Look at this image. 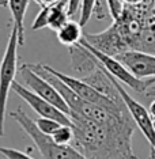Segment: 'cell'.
Segmentation results:
<instances>
[{
	"label": "cell",
	"mask_w": 155,
	"mask_h": 159,
	"mask_svg": "<svg viewBox=\"0 0 155 159\" xmlns=\"http://www.w3.org/2000/svg\"><path fill=\"white\" fill-rule=\"evenodd\" d=\"M72 146L86 159H138L132 147L136 124L131 116L112 122H97L71 114Z\"/></svg>",
	"instance_id": "cell-1"
},
{
	"label": "cell",
	"mask_w": 155,
	"mask_h": 159,
	"mask_svg": "<svg viewBox=\"0 0 155 159\" xmlns=\"http://www.w3.org/2000/svg\"><path fill=\"white\" fill-rule=\"evenodd\" d=\"M10 116L34 142L42 159H86L72 144H57L50 139V136L42 133L35 126L34 120L23 109L19 107L15 111H11Z\"/></svg>",
	"instance_id": "cell-2"
},
{
	"label": "cell",
	"mask_w": 155,
	"mask_h": 159,
	"mask_svg": "<svg viewBox=\"0 0 155 159\" xmlns=\"http://www.w3.org/2000/svg\"><path fill=\"white\" fill-rule=\"evenodd\" d=\"M18 48H19L18 30L15 26H12L4 55L0 63V137L4 136L8 95L18 72Z\"/></svg>",
	"instance_id": "cell-3"
},
{
	"label": "cell",
	"mask_w": 155,
	"mask_h": 159,
	"mask_svg": "<svg viewBox=\"0 0 155 159\" xmlns=\"http://www.w3.org/2000/svg\"><path fill=\"white\" fill-rule=\"evenodd\" d=\"M79 44H80L82 46H84V48L87 49L97 60H98V63L102 66V68L107 72V74H110L112 76H114L120 83L127 84L129 89L133 90V91L144 94L147 91V89L155 84L154 78L139 79V78L133 76L131 72H129L127 68L122 66V64L116 59V57L109 56V55H106V53H103V52H101V50L95 49L94 46L90 45L83 37H82V39L79 41Z\"/></svg>",
	"instance_id": "cell-4"
},
{
	"label": "cell",
	"mask_w": 155,
	"mask_h": 159,
	"mask_svg": "<svg viewBox=\"0 0 155 159\" xmlns=\"http://www.w3.org/2000/svg\"><path fill=\"white\" fill-rule=\"evenodd\" d=\"M41 67L45 71H48L49 74L55 75L57 79H60L67 87H70L72 91L76 94L78 97H80L82 99L87 101V102L101 105L105 107H112V109H117V107H124L125 103L121 98H110V97L105 95L103 93H101L99 90H97L95 87H93L91 84H89L87 82H84L83 79L74 78L70 75H66L63 72L55 70L53 67L48 66V64H41Z\"/></svg>",
	"instance_id": "cell-5"
},
{
	"label": "cell",
	"mask_w": 155,
	"mask_h": 159,
	"mask_svg": "<svg viewBox=\"0 0 155 159\" xmlns=\"http://www.w3.org/2000/svg\"><path fill=\"white\" fill-rule=\"evenodd\" d=\"M19 75L22 78L23 86H26L29 90H31V91L39 95L41 98L46 99L48 102L55 105L57 109H60L61 111H64L66 114L70 116V107H68V105L66 103L63 97H61V94L57 91V89L48 79H45L44 76L37 74L35 71H33L29 64L21 66Z\"/></svg>",
	"instance_id": "cell-6"
},
{
	"label": "cell",
	"mask_w": 155,
	"mask_h": 159,
	"mask_svg": "<svg viewBox=\"0 0 155 159\" xmlns=\"http://www.w3.org/2000/svg\"><path fill=\"white\" fill-rule=\"evenodd\" d=\"M103 71H105V70H103ZM106 74H107V72H106ZM107 76H109L110 80L113 82L114 87H116L118 94H120L121 99L124 101L125 106H127V109L129 111V114H131L132 120L135 121L136 126L140 129V132H142L143 136L147 139V142L150 143L151 148H154V150H155V129L153 126V120H151V114H150L148 109H146V107H144L140 102H138L136 99H133L132 97L128 94L127 90H124V87H122L121 83L118 82L114 76H112L110 74H107Z\"/></svg>",
	"instance_id": "cell-7"
},
{
	"label": "cell",
	"mask_w": 155,
	"mask_h": 159,
	"mask_svg": "<svg viewBox=\"0 0 155 159\" xmlns=\"http://www.w3.org/2000/svg\"><path fill=\"white\" fill-rule=\"evenodd\" d=\"M11 90H14V91L21 97V99H23L39 117L52 118V120H56L57 122H60V124H63V125H72L70 116L66 114L64 111H61L60 109H57L55 105L48 102L46 99L41 98V97L37 95L35 93H33L31 90H29L26 86L21 84L19 82L14 80Z\"/></svg>",
	"instance_id": "cell-8"
},
{
	"label": "cell",
	"mask_w": 155,
	"mask_h": 159,
	"mask_svg": "<svg viewBox=\"0 0 155 159\" xmlns=\"http://www.w3.org/2000/svg\"><path fill=\"white\" fill-rule=\"evenodd\" d=\"M116 59L139 79L155 78V55L142 50H125L116 56Z\"/></svg>",
	"instance_id": "cell-9"
},
{
	"label": "cell",
	"mask_w": 155,
	"mask_h": 159,
	"mask_svg": "<svg viewBox=\"0 0 155 159\" xmlns=\"http://www.w3.org/2000/svg\"><path fill=\"white\" fill-rule=\"evenodd\" d=\"M30 0H7V7L10 8L12 16V26L18 30V41L19 46L25 44V16Z\"/></svg>",
	"instance_id": "cell-10"
},
{
	"label": "cell",
	"mask_w": 155,
	"mask_h": 159,
	"mask_svg": "<svg viewBox=\"0 0 155 159\" xmlns=\"http://www.w3.org/2000/svg\"><path fill=\"white\" fill-rule=\"evenodd\" d=\"M46 16H48V27L53 31H57L70 19L68 0H59L53 4L46 6Z\"/></svg>",
	"instance_id": "cell-11"
},
{
	"label": "cell",
	"mask_w": 155,
	"mask_h": 159,
	"mask_svg": "<svg viewBox=\"0 0 155 159\" xmlns=\"http://www.w3.org/2000/svg\"><path fill=\"white\" fill-rule=\"evenodd\" d=\"M57 39L64 46H74L78 45L79 41L83 37V27L79 22H75L72 19H68L66 23L56 31Z\"/></svg>",
	"instance_id": "cell-12"
},
{
	"label": "cell",
	"mask_w": 155,
	"mask_h": 159,
	"mask_svg": "<svg viewBox=\"0 0 155 159\" xmlns=\"http://www.w3.org/2000/svg\"><path fill=\"white\" fill-rule=\"evenodd\" d=\"M50 139L57 144H71L74 139L72 125H60L55 132L50 135Z\"/></svg>",
	"instance_id": "cell-13"
},
{
	"label": "cell",
	"mask_w": 155,
	"mask_h": 159,
	"mask_svg": "<svg viewBox=\"0 0 155 159\" xmlns=\"http://www.w3.org/2000/svg\"><path fill=\"white\" fill-rule=\"evenodd\" d=\"M98 0H80V15H79V23L82 27H84L91 19L94 8Z\"/></svg>",
	"instance_id": "cell-14"
},
{
	"label": "cell",
	"mask_w": 155,
	"mask_h": 159,
	"mask_svg": "<svg viewBox=\"0 0 155 159\" xmlns=\"http://www.w3.org/2000/svg\"><path fill=\"white\" fill-rule=\"evenodd\" d=\"M34 122H35V126H37L39 131L48 136L52 135L60 125H63V124H60V122H57L56 120H52V118H48V117H38L37 120H34Z\"/></svg>",
	"instance_id": "cell-15"
},
{
	"label": "cell",
	"mask_w": 155,
	"mask_h": 159,
	"mask_svg": "<svg viewBox=\"0 0 155 159\" xmlns=\"http://www.w3.org/2000/svg\"><path fill=\"white\" fill-rule=\"evenodd\" d=\"M0 155L4 157L6 159H34L33 157L27 155L23 151H19L16 148H10V147H0Z\"/></svg>",
	"instance_id": "cell-16"
},
{
	"label": "cell",
	"mask_w": 155,
	"mask_h": 159,
	"mask_svg": "<svg viewBox=\"0 0 155 159\" xmlns=\"http://www.w3.org/2000/svg\"><path fill=\"white\" fill-rule=\"evenodd\" d=\"M107 11H109L112 19H117L124 10V2L122 0H106Z\"/></svg>",
	"instance_id": "cell-17"
},
{
	"label": "cell",
	"mask_w": 155,
	"mask_h": 159,
	"mask_svg": "<svg viewBox=\"0 0 155 159\" xmlns=\"http://www.w3.org/2000/svg\"><path fill=\"white\" fill-rule=\"evenodd\" d=\"M34 2L41 7H46V6H50V4H53V3L59 2V0H34Z\"/></svg>",
	"instance_id": "cell-18"
},
{
	"label": "cell",
	"mask_w": 155,
	"mask_h": 159,
	"mask_svg": "<svg viewBox=\"0 0 155 159\" xmlns=\"http://www.w3.org/2000/svg\"><path fill=\"white\" fill-rule=\"evenodd\" d=\"M144 94H146V95L148 97V98H155V84L147 89V91L144 93Z\"/></svg>",
	"instance_id": "cell-19"
},
{
	"label": "cell",
	"mask_w": 155,
	"mask_h": 159,
	"mask_svg": "<svg viewBox=\"0 0 155 159\" xmlns=\"http://www.w3.org/2000/svg\"><path fill=\"white\" fill-rule=\"evenodd\" d=\"M122 2H124V6H135L142 3L143 0H122Z\"/></svg>",
	"instance_id": "cell-20"
},
{
	"label": "cell",
	"mask_w": 155,
	"mask_h": 159,
	"mask_svg": "<svg viewBox=\"0 0 155 159\" xmlns=\"http://www.w3.org/2000/svg\"><path fill=\"white\" fill-rule=\"evenodd\" d=\"M148 111H150L151 116H155V98H154V101H153V102H151V105H150Z\"/></svg>",
	"instance_id": "cell-21"
},
{
	"label": "cell",
	"mask_w": 155,
	"mask_h": 159,
	"mask_svg": "<svg viewBox=\"0 0 155 159\" xmlns=\"http://www.w3.org/2000/svg\"><path fill=\"white\" fill-rule=\"evenodd\" d=\"M148 159H155V150L150 148V154H148Z\"/></svg>",
	"instance_id": "cell-22"
},
{
	"label": "cell",
	"mask_w": 155,
	"mask_h": 159,
	"mask_svg": "<svg viewBox=\"0 0 155 159\" xmlns=\"http://www.w3.org/2000/svg\"><path fill=\"white\" fill-rule=\"evenodd\" d=\"M0 7H7V0H0Z\"/></svg>",
	"instance_id": "cell-23"
},
{
	"label": "cell",
	"mask_w": 155,
	"mask_h": 159,
	"mask_svg": "<svg viewBox=\"0 0 155 159\" xmlns=\"http://www.w3.org/2000/svg\"><path fill=\"white\" fill-rule=\"evenodd\" d=\"M151 120H153V126H154V129H155V116H151Z\"/></svg>",
	"instance_id": "cell-24"
},
{
	"label": "cell",
	"mask_w": 155,
	"mask_h": 159,
	"mask_svg": "<svg viewBox=\"0 0 155 159\" xmlns=\"http://www.w3.org/2000/svg\"><path fill=\"white\" fill-rule=\"evenodd\" d=\"M154 80H155V78H154Z\"/></svg>",
	"instance_id": "cell-25"
}]
</instances>
